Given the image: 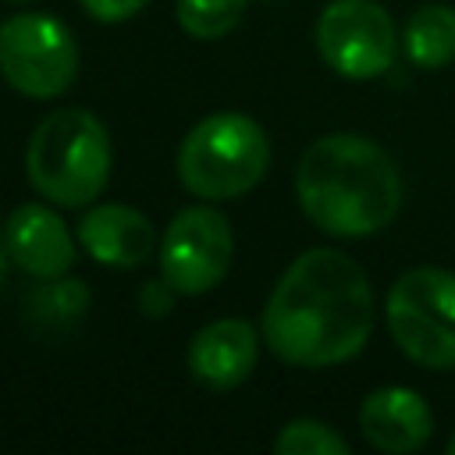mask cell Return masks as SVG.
<instances>
[{
  "label": "cell",
  "mask_w": 455,
  "mask_h": 455,
  "mask_svg": "<svg viewBox=\"0 0 455 455\" xmlns=\"http://www.w3.org/2000/svg\"><path fill=\"white\" fill-rule=\"evenodd\" d=\"M402 50L416 68H444L455 60V7L427 4L409 14L402 28Z\"/></svg>",
  "instance_id": "obj_13"
},
{
  "label": "cell",
  "mask_w": 455,
  "mask_h": 455,
  "mask_svg": "<svg viewBox=\"0 0 455 455\" xmlns=\"http://www.w3.org/2000/svg\"><path fill=\"white\" fill-rule=\"evenodd\" d=\"M395 345L427 370H455V274L441 267L405 270L387 291Z\"/></svg>",
  "instance_id": "obj_5"
},
{
  "label": "cell",
  "mask_w": 455,
  "mask_h": 455,
  "mask_svg": "<svg viewBox=\"0 0 455 455\" xmlns=\"http://www.w3.org/2000/svg\"><path fill=\"white\" fill-rule=\"evenodd\" d=\"M259 355V334L249 320L224 316L196 331L188 345V373L210 387V391H231L238 387Z\"/></svg>",
  "instance_id": "obj_11"
},
{
  "label": "cell",
  "mask_w": 455,
  "mask_h": 455,
  "mask_svg": "<svg viewBox=\"0 0 455 455\" xmlns=\"http://www.w3.org/2000/svg\"><path fill=\"white\" fill-rule=\"evenodd\" d=\"M174 14L192 39H220L242 21L245 0H178Z\"/></svg>",
  "instance_id": "obj_15"
},
{
  "label": "cell",
  "mask_w": 455,
  "mask_h": 455,
  "mask_svg": "<svg viewBox=\"0 0 455 455\" xmlns=\"http://www.w3.org/2000/svg\"><path fill=\"white\" fill-rule=\"evenodd\" d=\"M75 238L96 263L114 270L142 267L160 245L153 220L124 203H100L85 210L82 220L75 224Z\"/></svg>",
  "instance_id": "obj_9"
},
{
  "label": "cell",
  "mask_w": 455,
  "mask_h": 455,
  "mask_svg": "<svg viewBox=\"0 0 455 455\" xmlns=\"http://www.w3.org/2000/svg\"><path fill=\"white\" fill-rule=\"evenodd\" d=\"M373 334V288L341 249H309L288 263L263 309L267 348L302 370L338 366Z\"/></svg>",
  "instance_id": "obj_1"
},
{
  "label": "cell",
  "mask_w": 455,
  "mask_h": 455,
  "mask_svg": "<svg viewBox=\"0 0 455 455\" xmlns=\"http://www.w3.org/2000/svg\"><path fill=\"white\" fill-rule=\"evenodd\" d=\"M25 171L32 188L57 206H89L110 178V135L82 107L46 114L28 139Z\"/></svg>",
  "instance_id": "obj_3"
},
{
  "label": "cell",
  "mask_w": 455,
  "mask_h": 455,
  "mask_svg": "<svg viewBox=\"0 0 455 455\" xmlns=\"http://www.w3.org/2000/svg\"><path fill=\"white\" fill-rule=\"evenodd\" d=\"M89 309V288L78 277H39L25 299V320L36 331H64Z\"/></svg>",
  "instance_id": "obj_14"
},
{
  "label": "cell",
  "mask_w": 455,
  "mask_h": 455,
  "mask_svg": "<svg viewBox=\"0 0 455 455\" xmlns=\"http://www.w3.org/2000/svg\"><path fill=\"white\" fill-rule=\"evenodd\" d=\"M398 32L377 0H334L316 18V53L341 78H377L391 68Z\"/></svg>",
  "instance_id": "obj_7"
},
{
  "label": "cell",
  "mask_w": 455,
  "mask_h": 455,
  "mask_svg": "<svg viewBox=\"0 0 455 455\" xmlns=\"http://www.w3.org/2000/svg\"><path fill=\"white\" fill-rule=\"evenodd\" d=\"M270 167L267 132L238 110L203 117L178 149V181L199 199H238Z\"/></svg>",
  "instance_id": "obj_4"
},
{
  "label": "cell",
  "mask_w": 455,
  "mask_h": 455,
  "mask_svg": "<svg viewBox=\"0 0 455 455\" xmlns=\"http://www.w3.org/2000/svg\"><path fill=\"white\" fill-rule=\"evenodd\" d=\"M7 256L32 277H60L75 263V238L46 203H21L4 224Z\"/></svg>",
  "instance_id": "obj_10"
},
{
  "label": "cell",
  "mask_w": 455,
  "mask_h": 455,
  "mask_svg": "<svg viewBox=\"0 0 455 455\" xmlns=\"http://www.w3.org/2000/svg\"><path fill=\"white\" fill-rule=\"evenodd\" d=\"M295 199L323 235L366 238L395 220L402 206V174L373 139L334 132L309 142L302 153Z\"/></svg>",
  "instance_id": "obj_2"
},
{
  "label": "cell",
  "mask_w": 455,
  "mask_h": 455,
  "mask_svg": "<svg viewBox=\"0 0 455 455\" xmlns=\"http://www.w3.org/2000/svg\"><path fill=\"white\" fill-rule=\"evenodd\" d=\"M274 451L277 455H348V441L323 419L299 416L281 427Z\"/></svg>",
  "instance_id": "obj_16"
},
{
  "label": "cell",
  "mask_w": 455,
  "mask_h": 455,
  "mask_svg": "<svg viewBox=\"0 0 455 455\" xmlns=\"http://www.w3.org/2000/svg\"><path fill=\"white\" fill-rule=\"evenodd\" d=\"M448 451H451V455H455V434H451V441H448Z\"/></svg>",
  "instance_id": "obj_20"
},
{
  "label": "cell",
  "mask_w": 455,
  "mask_h": 455,
  "mask_svg": "<svg viewBox=\"0 0 455 455\" xmlns=\"http://www.w3.org/2000/svg\"><path fill=\"white\" fill-rule=\"evenodd\" d=\"M174 299H178V288H174L164 274L153 277V281H146V284L139 288V309H142L146 316H153V320L167 316V313L174 309Z\"/></svg>",
  "instance_id": "obj_17"
},
{
  "label": "cell",
  "mask_w": 455,
  "mask_h": 455,
  "mask_svg": "<svg viewBox=\"0 0 455 455\" xmlns=\"http://www.w3.org/2000/svg\"><path fill=\"white\" fill-rule=\"evenodd\" d=\"M7 242H4V235H0V284H4V274H7Z\"/></svg>",
  "instance_id": "obj_19"
},
{
  "label": "cell",
  "mask_w": 455,
  "mask_h": 455,
  "mask_svg": "<svg viewBox=\"0 0 455 455\" xmlns=\"http://www.w3.org/2000/svg\"><path fill=\"white\" fill-rule=\"evenodd\" d=\"M0 75L28 100H57L78 75V43L53 14H14L0 25Z\"/></svg>",
  "instance_id": "obj_6"
},
{
  "label": "cell",
  "mask_w": 455,
  "mask_h": 455,
  "mask_svg": "<svg viewBox=\"0 0 455 455\" xmlns=\"http://www.w3.org/2000/svg\"><path fill=\"white\" fill-rule=\"evenodd\" d=\"M85 7L89 18L96 21H107V25H117V21H128L135 18L149 0H78Z\"/></svg>",
  "instance_id": "obj_18"
},
{
  "label": "cell",
  "mask_w": 455,
  "mask_h": 455,
  "mask_svg": "<svg viewBox=\"0 0 455 455\" xmlns=\"http://www.w3.org/2000/svg\"><path fill=\"white\" fill-rule=\"evenodd\" d=\"M363 437L387 455H409L434 434V412L412 387H377L359 405Z\"/></svg>",
  "instance_id": "obj_12"
},
{
  "label": "cell",
  "mask_w": 455,
  "mask_h": 455,
  "mask_svg": "<svg viewBox=\"0 0 455 455\" xmlns=\"http://www.w3.org/2000/svg\"><path fill=\"white\" fill-rule=\"evenodd\" d=\"M11 4H28V0H11Z\"/></svg>",
  "instance_id": "obj_21"
},
{
  "label": "cell",
  "mask_w": 455,
  "mask_h": 455,
  "mask_svg": "<svg viewBox=\"0 0 455 455\" xmlns=\"http://www.w3.org/2000/svg\"><path fill=\"white\" fill-rule=\"evenodd\" d=\"M156 259L160 274L181 295H203L217 288L235 259L231 220L213 206H185L164 228Z\"/></svg>",
  "instance_id": "obj_8"
}]
</instances>
